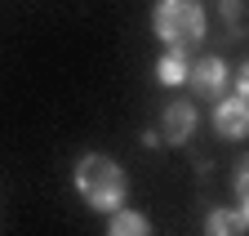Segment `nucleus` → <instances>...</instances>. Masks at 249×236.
<instances>
[{"mask_svg": "<svg viewBox=\"0 0 249 236\" xmlns=\"http://www.w3.org/2000/svg\"><path fill=\"white\" fill-rule=\"evenodd\" d=\"M76 192L93 205V210L111 214V210H120V205H124V196H129V179H124L120 161H111V156H103V152H89V156H80V165H76Z\"/></svg>", "mask_w": 249, "mask_h": 236, "instance_id": "1", "label": "nucleus"}, {"mask_svg": "<svg viewBox=\"0 0 249 236\" xmlns=\"http://www.w3.org/2000/svg\"><path fill=\"white\" fill-rule=\"evenodd\" d=\"M156 36L174 49H192L205 36V9L196 0H156V14H151Z\"/></svg>", "mask_w": 249, "mask_h": 236, "instance_id": "2", "label": "nucleus"}, {"mask_svg": "<svg viewBox=\"0 0 249 236\" xmlns=\"http://www.w3.org/2000/svg\"><path fill=\"white\" fill-rule=\"evenodd\" d=\"M156 134H160V143H187L196 134V107L182 103V98L165 103L160 107V129H156Z\"/></svg>", "mask_w": 249, "mask_h": 236, "instance_id": "3", "label": "nucleus"}, {"mask_svg": "<svg viewBox=\"0 0 249 236\" xmlns=\"http://www.w3.org/2000/svg\"><path fill=\"white\" fill-rule=\"evenodd\" d=\"M187 85L200 94V98H213V94H223V85H227V63L218 54H205L192 63V72H187Z\"/></svg>", "mask_w": 249, "mask_h": 236, "instance_id": "4", "label": "nucleus"}, {"mask_svg": "<svg viewBox=\"0 0 249 236\" xmlns=\"http://www.w3.org/2000/svg\"><path fill=\"white\" fill-rule=\"evenodd\" d=\"M213 129L223 134V138H245V129H249V107H245L240 94H231V98H223V103L213 107Z\"/></svg>", "mask_w": 249, "mask_h": 236, "instance_id": "5", "label": "nucleus"}, {"mask_svg": "<svg viewBox=\"0 0 249 236\" xmlns=\"http://www.w3.org/2000/svg\"><path fill=\"white\" fill-rule=\"evenodd\" d=\"M187 72H192V58H187V49H174V45L156 63V80L160 85H187Z\"/></svg>", "mask_w": 249, "mask_h": 236, "instance_id": "6", "label": "nucleus"}, {"mask_svg": "<svg viewBox=\"0 0 249 236\" xmlns=\"http://www.w3.org/2000/svg\"><path fill=\"white\" fill-rule=\"evenodd\" d=\"M107 236H151V223H147V214L142 210H111V218H107Z\"/></svg>", "mask_w": 249, "mask_h": 236, "instance_id": "7", "label": "nucleus"}, {"mask_svg": "<svg viewBox=\"0 0 249 236\" xmlns=\"http://www.w3.org/2000/svg\"><path fill=\"white\" fill-rule=\"evenodd\" d=\"M249 214L245 210H209L205 218V236H245Z\"/></svg>", "mask_w": 249, "mask_h": 236, "instance_id": "8", "label": "nucleus"}, {"mask_svg": "<svg viewBox=\"0 0 249 236\" xmlns=\"http://www.w3.org/2000/svg\"><path fill=\"white\" fill-rule=\"evenodd\" d=\"M223 14L231 22V36H240V0H223Z\"/></svg>", "mask_w": 249, "mask_h": 236, "instance_id": "9", "label": "nucleus"}, {"mask_svg": "<svg viewBox=\"0 0 249 236\" xmlns=\"http://www.w3.org/2000/svg\"><path fill=\"white\" fill-rule=\"evenodd\" d=\"M245 174H249V165H245V161H236V196H240V200H245V192H249Z\"/></svg>", "mask_w": 249, "mask_h": 236, "instance_id": "10", "label": "nucleus"}]
</instances>
